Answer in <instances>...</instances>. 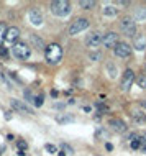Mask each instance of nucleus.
<instances>
[{
    "label": "nucleus",
    "instance_id": "27",
    "mask_svg": "<svg viewBox=\"0 0 146 156\" xmlns=\"http://www.w3.org/2000/svg\"><path fill=\"white\" fill-rule=\"evenodd\" d=\"M140 140H141V151H143V153H146V133L141 135Z\"/></svg>",
    "mask_w": 146,
    "mask_h": 156
},
{
    "label": "nucleus",
    "instance_id": "40",
    "mask_svg": "<svg viewBox=\"0 0 146 156\" xmlns=\"http://www.w3.org/2000/svg\"><path fill=\"white\" fill-rule=\"evenodd\" d=\"M141 107H144V109H146V102H143V103H141Z\"/></svg>",
    "mask_w": 146,
    "mask_h": 156
},
{
    "label": "nucleus",
    "instance_id": "1",
    "mask_svg": "<svg viewBox=\"0 0 146 156\" xmlns=\"http://www.w3.org/2000/svg\"><path fill=\"white\" fill-rule=\"evenodd\" d=\"M44 56H46V61L49 64H59L61 59H63V48L59 45H56V43H53V45L46 48Z\"/></svg>",
    "mask_w": 146,
    "mask_h": 156
},
{
    "label": "nucleus",
    "instance_id": "9",
    "mask_svg": "<svg viewBox=\"0 0 146 156\" xmlns=\"http://www.w3.org/2000/svg\"><path fill=\"white\" fill-rule=\"evenodd\" d=\"M28 20H30L31 25H35V26H41L43 22H44L43 13L38 8H30V12H28Z\"/></svg>",
    "mask_w": 146,
    "mask_h": 156
},
{
    "label": "nucleus",
    "instance_id": "30",
    "mask_svg": "<svg viewBox=\"0 0 146 156\" xmlns=\"http://www.w3.org/2000/svg\"><path fill=\"white\" fill-rule=\"evenodd\" d=\"M131 148H133V150L141 148V140H135V141H131Z\"/></svg>",
    "mask_w": 146,
    "mask_h": 156
},
{
    "label": "nucleus",
    "instance_id": "11",
    "mask_svg": "<svg viewBox=\"0 0 146 156\" xmlns=\"http://www.w3.org/2000/svg\"><path fill=\"white\" fill-rule=\"evenodd\" d=\"M113 53H115V56H118V58H128L131 54V48L127 43H118L115 46V49H113Z\"/></svg>",
    "mask_w": 146,
    "mask_h": 156
},
{
    "label": "nucleus",
    "instance_id": "18",
    "mask_svg": "<svg viewBox=\"0 0 146 156\" xmlns=\"http://www.w3.org/2000/svg\"><path fill=\"white\" fill-rule=\"evenodd\" d=\"M135 22H146V7L141 5L135 10Z\"/></svg>",
    "mask_w": 146,
    "mask_h": 156
},
{
    "label": "nucleus",
    "instance_id": "7",
    "mask_svg": "<svg viewBox=\"0 0 146 156\" xmlns=\"http://www.w3.org/2000/svg\"><path fill=\"white\" fill-rule=\"evenodd\" d=\"M133 82H135V73H133L131 69H127L123 74V77H121V82H120V89L123 92L130 90V87L133 86Z\"/></svg>",
    "mask_w": 146,
    "mask_h": 156
},
{
    "label": "nucleus",
    "instance_id": "23",
    "mask_svg": "<svg viewBox=\"0 0 146 156\" xmlns=\"http://www.w3.org/2000/svg\"><path fill=\"white\" fill-rule=\"evenodd\" d=\"M136 84H138V87H141V89H146V74L140 76V77L136 79Z\"/></svg>",
    "mask_w": 146,
    "mask_h": 156
},
{
    "label": "nucleus",
    "instance_id": "2",
    "mask_svg": "<svg viewBox=\"0 0 146 156\" xmlns=\"http://www.w3.org/2000/svg\"><path fill=\"white\" fill-rule=\"evenodd\" d=\"M49 8L56 17H67L71 13V3L67 0H54V2H51Z\"/></svg>",
    "mask_w": 146,
    "mask_h": 156
},
{
    "label": "nucleus",
    "instance_id": "5",
    "mask_svg": "<svg viewBox=\"0 0 146 156\" xmlns=\"http://www.w3.org/2000/svg\"><path fill=\"white\" fill-rule=\"evenodd\" d=\"M89 25H90V22H89L87 18H77V20H74V22L71 23V26H69V35H71V36H76L77 33H80V31L87 30Z\"/></svg>",
    "mask_w": 146,
    "mask_h": 156
},
{
    "label": "nucleus",
    "instance_id": "33",
    "mask_svg": "<svg viewBox=\"0 0 146 156\" xmlns=\"http://www.w3.org/2000/svg\"><path fill=\"white\" fill-rule=\"evenodd\" d=\"M130 2H127V0H118L117 2V7H128Z\"/></svg>",
    "mask_w": 146,
    "mask_h": 156
},
{
    "label": "nucleus",
    "instance_id": "15",
    "mask_svg": "<svg viewBox=\"0 0 146 156\" xmlns=\"http://www.w3.org/2000/svg\"><path fill=\"white\" fill-rule=\"evenodd\" d=\"M133 48L138 49V51H144V48H146V38H144V35H138V36H135Z\"/></svg>",
    "mask_w": 146,
    "mask_h": 156
},
{
    "label": "nucleus",
    "instance_id": "37",
    "mask_svg": "<svg viewBox=\"0 0 146 156\" xmlns=\"http://www.w3.org/2000/svg\"><path fill=\"white\" fill-rule=\"evenodd\" d=\"M12 118V112H7L5 114V120H10Z\"/></svg>",
    "mask_w": 146,
    "mask_h": 156
},
{
    "label": "nucleus",
    "instance_id": "10",
    "mask_svg": "<svg viewBox=\"0 0 146 156\" xmlns=\"http://www.w3.org/2000/svg\"><path fill=\"white\" fill-rule=\"evenodd\" d=\"M102 33H99V31H92V33L87 35L86 38V45L89 48H97L99 45H102Z\"/></svg>",
    "mask_w": 146,
    "mask_h": 156
},
{
    "label": "nucleus",
    "instance_id": "13",
    "mask_svg": "<svg viewBox=\"0 0 146 156\" xmlns=\"http://www.w3.org/2000/svg\"><path fill=\"white\" fill-rule=\"evenodd\" d=\"M18 38H20V30H18V28H17V26L8 28V31H7V36H5V41H7V43H12V45H17Z\"/></svg>",
    "mask_w": 146,
    "mask_h": 156
},
{
    "label": "nucleus",
    "instance_id": "41",
    "mask_svg": "<svg viewBox=\"0 0 146 156\" xmlns=\"http://www.w3.org/2000/svg\"><path fill=\"white\" fill-rule=\"evenodd\" d=\"M144 67H146V66H144Z\"/></svg>",
    "mask_w": 146,
    "mask_h": 156
},
{
    "label": "nucleus",
    "instance_id": "25",
    "mask_svg": "<svg viewBox=\"0 0 146 156\" xmlns=\"http://www.w3.org/2000/svg\"><path fill=\"white\" fill-rule=\"evenodd\" d=\"M89 59H90V61H100V59H102V54H100L99 51H95V53H89Z\"/></svg>",
    "mask_w": 146,
    "mask_h": 156
},
{
    "label": "nucleus",
    "instance_id": "6",
    "mask_svg": "<svg viewBox=\"0 0 146 156\" xmlns=\"http://www.w3.org/2000/svg\"><path fill=\"white\" fill-rule=\"evenodd\" d=\"M10 105H12V109L17 110V112L28 114V115H35V110L31 109V107L28 105L25 100H17V99H12V100H10Z\"/></svg>",
    "mask_w": 146,
    "mask_h": 156
},
{
    "label": "nucleus",
    "instance_id": "34",
    "mask_svg": "<svg viewBox=\"0 0 146 156\" xmlns=\"http://www.w3.org/2000/svg\"><path fill=\"white\" fill-rule=\"evenodd\" d=\"M2 79H3V81H5V84H7V87H12V84L8 82V79H7V76H5V74H2Z\"/></svg>",
    "mask_w": 146,
    "mask_h": 156
},
{
    "label": "nucleus",
    "instance_id": "39",
    "mask_svg": "<svg viewBox=\"0 0 146 156\" xmlns=\"http://www.w3.org/2000/svg\"><path fill=\"white\" fill-rule=\"evenodd\" d=\"M67 153H66V151H59V153H58V156H66Z\"/></svg>",
    "mask_w": 146,
    "mask_h": 156
},
{
    "label": "nucleus",
    "instance_id": "20",
    "mask_svg": "<svg viewBox=\"0 0 146 156\" xmlns=\"http://www.w3.org/2000/svg\"><path fill=\"white\" fill-rule=\"evenodd\" d=\"M131 118L135 120L136 123H146V114H141V112H131Z\"/></svg>",
    "mask_w": 146,
    "mask_h": 156
},
{
    "label": "nucleus",
    "instance_id": "8",
    "mask_svg": "<svg viewBox=\"0 0 146 156\" xmlns=\"http://www.w3.org/2000/svg\"><path fill=\"white\" fill-rule=\"evenodd\" d=\"M118 35L115 33V31H108V33H105L104 35V38H102V45L105 48H113L115 49V46L118 45Z\"/></svg>",
    "mask_w": 146,
    "mask_h": 156
},
{
    "label": "nucleus",
    "instance_id": "35",
    "mask_svg": "<svg viewBox=\"0 0 146 156\" xmlns=\"http://www.w3.org/2000/svg\"><path fill=\"white\" fill-rule=\"evenodd\" d=\"M105 150H107V151H112V150H113V145H112V143H105Z\"/></svg>",
    "mask_w": 146,
    "mask_h": 156
},
{
    "label": "nucleus",
    "instance_id": "26",
    "mask_svg": "<svg viewBox=\"0 0 146 156\" xmlns=\"http://www.w3.org/2000/svg\"><path fill=\"white\" fill-rule=\"evenodd\" d=\"M17 146H18V150L25 151L26 148H28V143H26V141H23V140H18V141H17Z\"/></svg>",
    "mask_w": 146,
    "mask_h": 156
},
{
    "label": "nucleus",
    "instance_id": "28",
    "mask_svg": "<svg viewBox=\"0 0 146 156\" xmlns=\"http://www.w3.org/2000/svg\"><path fill=\"white\" fill-rule=\"evenodd\" d=\"M61 148H63V151H67V154H72V153H74V150H72V148L69 146L67 143H63V145H61Z\"/></svg>",
    "mask_w": 146,
    "mask_h": 156
},
{
    "label": "nucleus",
    "instance_id": "17",
    "mask_svg": "<svg viewBox=\"0 0 146 156\" xmlns=\"http://www.w3.org/2000/svg\"><path fill=\"white\" fill-rule=\"evenodd\" d=\"M105 69H107V74L110 79H117V74H118V67L117 64H113L112 61H108L107 64H105Z\"/></svg>",
    "mask_w": 146,
    "mask_h": 156
},
{
    "label": "nucleus",
    "instance_id": "29",
    "mask_svg": "<svg viewBox=\"0 0 146 156\" xmlns=\"http://www.w3.org/2000/svg\"><path fill=\"white\" fill-rule=\"evenodd\" d=\"M44 148H46V151H48V153H56V151H58V148H56L54 145H46Z\"/></svg>",
    "mask_w": 146,
    "mask_h": 156
},
{
    "label": "nucleus",
    "instance_id": "31",
    "mask_svg": "<svg viewBox=\"0 0 146 156\" xmlns=\"http://www.w3.org/2000/svg\"><path fill=\"white\" fill-rule=\"evenodd\" d=\"M35 105L36 107H41L43 105V95H38V97L35 99Z\"/></svg>",
    "mask_w": 146,
    "mask_h": 156
},
{
    "label": "nucleus",
    "instance_id": "16",
    "mask_svg": "<svg viewBox=\"0 0 146 156\" xmlns=\"http://www.w3.org/2000/svg\"><path fill=\"white\" fill-rule=\"evenodd\" d=\"M76 120V117L72 114H59L56 115V122L61 123V125H64V123H72Z\"/></svg>",
    "mask_w": 146,
    "mask_h": 156
},
{
    "label": "nucleus",
    "instance_id": "32",
    "mask_svg": "<svg viewBox=\"0 0 146 156\" xmlns=\"http://www.w3.org/2000/svg\"><path fill=\"white\" fill-rule=\"evenodd\" d=\"M0 56H2V58H8V51H7L3 46H0Z\"/></svg>",
    "mask_w": 146,
    "mask_h": 156
},
{
    "label": "nucleus",
    "instance_id": "12",
    "mask_svg": "<svg viewBox=\"0 0 146 156\" xmlns=\"http://www.w3.org/2000/svg\"><path fill=\"white\" fill-rule=\"evenodd\" d=\"M108 125H110V128L113 131H117V133H125V131H127V123L120 118H112L110 122H108Z\"/></svg>",
    "mask_w": 146,
    "mask_h": 156
},
{
    "label": "nucleus",
    "instance_id": "14",
    "mask_svg": "<svg viewBox=\"0 0 146 156\" xmlns=\"http://www.w3.org/2000/svg\"><path fill=\"white\" fill-rule=\"evenodd\" d=\"M30 43H31V46L35 48V49H38V51H46V45H44V41L39 36H36V35H30Z\"/></svg>",
    "mask_w": 146,
    "mask_h": 156
},
{
    "label": "nucleus",
    "instance_id": "21",
    "mask_svg": "<svg viewBox=\"0 0 146 156\" xmlns=\"http://www.w3.org/2000/svg\"><path fill=\"white\" fill-rule=\"evenodd\" d=\"M79 7H80V8H84V10H92L95 7V2H94V0H80Z\"/></svg>",
    "mask_w": 146,
    "mask_h": 156
},
{
    "label": "nucleus",
    "instance_id": "4",
    "mask_svg": "<svg viewBox=\"0 0 146 156\" xmlns=\"http://www.w3.org/2000/svg\"><path fill=\"white\" fill-rule=\"evenodd\" d=\"M12 54L15 56L20 61H25V59L30 58L31 54V48L26 45V43H17V45L12 46Z\"/></svg>",
    "mask_w": 146,
    "mask_h": 156
},
{
    "label": "nucleus",
    "instance_id": "22",
    "mask_svg": "<svg viewBox=\"0 0 146 156\" xmlns=\"http://www.w3.org/2000/svg\"><path fill=\"white\" fill-rule=\"evenodd\" d=\"M23 97H25V102L26 103H31V102H35V95H33V92H31L30 89H25L23 90Z\"/></svg>",
    "mask_w": 146,
    "mask_h": 156
},
{
    "label": "nucleus",
    "instance_id": "3",
    "mask_svg": "<svg viewBox=\"0 0 146 156\" xmlns=\"http://www.w3.org/2000/svg\"><path fill=\"white\" fill-rule=\"evenodd\" d=\"M120 28H121V33H123L125 36H130V38L136 36V22H135V18L125 17L120 22Z\"/></svg>",
    "mask_w": 146,
    "mask_h": 156
},
{
    "label": "nucleus",
    "instance_id": "38",
    "mask_svg": "<svg viewBox=\"0 0 146 156\" xmlns=\"http://www.w3.org/2000/svg\"><path fill=\"white\" fill-rule=\"evenodd\" d=\"M51 95L53 97H58V90H51Z\"/></svg>",
    "mask_w": 146,
    "mask_h": 156
},
{
    "label": "nucleus",
    "instance_id": "19",
    "mask_svg": "<svg viewBox=\"0 0 146 156\" xmlns=\"http://www.w3.org/2000/svg\"><path fill=\"white\" fill-rule=\"evenodd\" d=\"M102 13L105 15V17H115L117 13H118V8L113 5H105L102 8Z\"/></svg>",
    "mask_w": 146,
    "mask_h": 156
},
{
    "label": "nucleus",
    "instance_id": "24",
    "mask_svg": "<svg viewBox=\"0 0 146 156\" xmlns=\"http://www.w3.org/2000/svg\"><path fill=\"white\" fill-rule=\"evenodd\" d=\"M7 31H8V28L5 26V23H0V41H2V39H5Z\"/></svg>",
    "mask_w": 146,
    "mask_h": 156
},
{
    "label": "nucleus",
    "instance_id": "36",
    "mask_svg": "<svg viewBox=\"0 0 146 156\" xmlns=\"http://www.w3.org/2000/svg\"><path fill=\"white\" fill-rule=\"evenodd\" d=\"M54 109H64V107H66V103H54Z\"/></svg>",
    "mask_w": 146,
    "mask_h": 156
}]
</instances>
